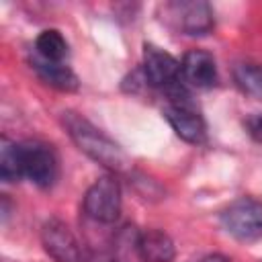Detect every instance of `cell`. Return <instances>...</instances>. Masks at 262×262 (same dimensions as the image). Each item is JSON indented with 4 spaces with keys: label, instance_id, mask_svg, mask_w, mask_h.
Instances as JSON below:
<instances>
[{
    "label": "cell",
    "instance_id": "6da1fadb",
    "mask_svg": "<svg viewBox=\"0 0 262 262\" xmlns=\"http://www.w3.org/2000/svg\"><path fill=\"white\" fill-rule=\"evenodd\" d=\"M61 123H63L70 139L76 143V147L82 154H86L90 160H94L96 164L104 166L111 172H125L131 168L127 154L82 115L66 111L61 115Z\"/></svg>",
    "mask_w": 262,
    "mask_h": 262
},
{
    "label": "cell",
    "instance_id": "7a4b0ae2",
    "mask_svg": "<svg viewBox=\"0 0 262 262\" xmlns=\"http://www.w3.org/2000/svg\"><path fill=\"white\" fill-rule=\"evenodd\" d=\"M168 98L170 102L164 106V117L174 129V133L188 143H201L205 139L207 127L201 113L188 100V94L184 92V88H178V84L170 86Z\"/></svg>",
    "mask_w": 262,
    "mask_h": 262
},
{
    "label": "cell",
    "instance_id": "3957f363",
    "mask_svg": "<svg viewBox=\"0 0 262 262\" xmlns=\"http://www.w3.org/2000/svg\"><path fill=\"white\" fill-rule=\"evenodd\" d=\"M223 229L239 242H258L262 239V203L250 196L233 201L221 213Z\"/></svg>",
    "mask_w": 262,
    "mask_h": 262
},
{
    "label": "cell",
    "instance_id": "277c9868",
    "mask_svg": "<svg viewBox=\"0 0 262 262\" xmlns=\"http://www.w3.org/2000/svg\"><path fill=\"white\" fill-rule=\"evenodd\" d=\"M84 213L94 223H113L121 213V184L115 176H100L84 194Z\"/></svg>",
    "mask_w": 262,
    "mask_h": 262
},
{
    "label": "cell",
    "instance_id": "5b68a950",
    "mask_svg": "<svg viewBox=\"0 0 262 262\" xmlns=\"http://www.w3.org/2000/svg\"><path fill=\"white\" fill-rule=\"evenodd\" d=\"M164 18L190 37H201L213 31L215 18L213 10L207 2L192 0V2H168L162 6Z\"/></svg>",
    "mask_w": 262,
    "mask_h": 262
},
{
    "label": "cell",
    "instance_id": "8992f818",
    "mask_svg": "<svg viewBox=\"0 0 262 262\" xmlns=\"http://www.w3.org/2000/svg\"><path fill=\"white\" fill-rule=\"evenodd\" d=\"M20 162L23 178H29L37 186H51L57 178V158L51 145L41 141L20 143Z\"/></svg>",
    "mask_w": 262,
    "mask_h": 262
},
{
    "label": "cell",
    "instance_id": "52a82bcc",
    "mask_svg": "<svg viewBox=\"0 0 262 262\" xmlns=\"http://www.w3.org/2000/svg\"><path fill=\"white\" fill-rule=\"evenodd\" d=\"M41 244L53 262H82V250L72 229L59 221L49 219L41 227Z\"/></svg>",
    "mask_w": 262,
    "mask_h": 262
},
{
    "label": "cell",
    "instance_id": "ba28073f",
    "mask_svg": "<svg viewBox=\"0 0 262 262\" xmlns=\"http://www.w3.org/2000/svg\"><path fill=\"white\" fill-rule=\"evenodd\" d=\"M180 78V61L156 45L143 49V80L156 88H170Z\"/></svg>",
    "mask_w": 262,
    "mask_h": 262
},
{
    "label": "cell",
    "instance_id": "9c48e42d",
    "mask_svg": "<svg viewBox=\"0 0 262 262\" xmlns=\"http://www.w3.org/2000/svg\"><path fill=\"white\" fill-rule=\"evenodd\" d=\"M180 76L186 84L194 88H209L217 82V66L211 53L201 49H190L180 61Z\"/></svg>",
    "mask_w": 262,
    "mask_h": 262
},
{
    "label": "cell",
    "instance_id": "30bf717a",
    "mask_svg": "<svg viewBox=\"0 0 262 262\" xmlns=\"http://www.w3.org/2000/svg\"><path fill=\"white\" fill-rule=\"evenodd\" d=\"M137 248L143 262H172L176 256V246L172 237L162 229L139 231Z\"/></svg>",
    "mask_w": 262,
    "mask_h": 262
},
{
    "label": "cell",
    "instance_id": "8fae6325",
    "mask_svg": "<svg viewBox=\"0 0 262 262\" xmlns=\"http://www.w3.org/2000/svg\"><path fill=\"white\" fill-rule=\"evenodd\" d=\"M31 66L37 72V76L51 88H57L63 92H74L78 88V76L63 61H47L37 55L31 59Z\"/></svg>",
    "mask_w": 262,
    "mask_h": 262
},
{
    "label": "cell",
    "instance_id": "7c38bea8",
    "mask_svg": "<svg viewBox=\"0 0 262 262\" xmlns=\"http://www.w3.org/2000/svg\"><path fill=\"white\" fill-rule=\"evenodd\" d=\"M0 176L6 182H14L23 178V162H20V143L10 139H2L0 145Z\"/></svg>",
    "mask_w": 262,
    "mask_h": 262
},
{
    "label": "cell",
    "instance_id": "4fadbf2b",
    "mask_svg": "<svg viewBox=\"0 0 262 262\" xmlns=\"http://www.w3.org/2000/svg\"><path fill=\"white\" fill-rule=\"evenodd\" d=\"M35 47H37V55L47 61H63V57L68 55V43L63 39V35L55 29L43 31L37 37Z\"/></svg>",
    "mask_w": 262,
    "mask_h": 262
},
{
    "label": "cell",
    "instance_id": "5bb4252c",
    "mask_svg": "<svg viewBox=\"0 0 262 262\" xmlns=\"http://www.w3.org/2000/svg\"><path fill=\"white\" fill-rule=\"evenodd\" d=\"M235 84L256 100H262V68L254 63H239L233 70Z\"/></svg>",
    "mask_w": 262,
    "mask_h": 262
},
{
    "label": "cell",
    "instance_id": "9a60e30c",
    "mask_svg": "<svg viewBox=\"0 0 262 262\" xmlns=\"http://www.w3.org/2000/svg\"><path fill=\"white\" fill-rule=\"evenodd\" d=\"M246 129L248 133L258 141L262 143V115H252L246 119Z\"/></svg>",
    "mask_w": 262,
    "mask_h": 262
},
{
    "label": "cell",
    "instance_id": "2e32d148",
    "mask_svg": "<svg viewBox=\"0 0 262 262\" xmlns=\"http://www.w3.org/2000/svg\"><path fill=\"white\" fill-rule=\"evenodd\" d=\"M86 262H119L115 256H111V254H102V252H92L88 258H86Z\"/></svg>",
    "mask_w": 262,
    "mask_h": 262
},
{
    "label": "cell",
    "instance_id": "e0dca14e",
    "mask_svg": "<svg viewBox=\"0 0 262 262\" xmlns=\"http://www.w3.org/2000/svg\"><path fill=\"white\" fill-rule=\"evenodd\" d=\"M196 262H231V260L227 256H223V254H209V256L199 258Z\"/></svg>",
    "mask_w": 262,
    "mask_h": 262
}]
</instances>
